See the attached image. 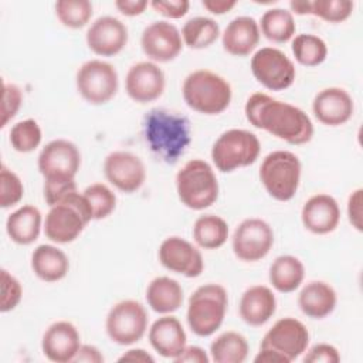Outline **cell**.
I'll return each instance as SVG.
<instances>
[{"instance_id":"obj_39","label":"cell","mask_w":363,"mask_h":363,"mask_svg":"<svg viewBox=\"0 0 363 363\" xmlns=\"http://www.w3.org/2000/svg\"><path fill=\"white\" fill-rule=\"evenodd\" d=\"M353 7L350 0H315L311 1V14L328 23H342L350 17Z\"/></svg>"},{"instance_id":"obj_9","label":"cell","mask_w":363,"mask_h":363,"mask_svg":"<svg viewBox=\"0 0 363 363\" xmlns=\"http://www.w3.org/2000/svg\"><path fill=\"white\" fill-rule=\"evenodd\" d=\"M149 316L145 306L135 299L115 303L105 319L108 337L119 346H130L139 342L147 330Z\"/></svg>"},{"instance_id":"obj_8","label":"cell","mask_w":363,"mask_h":363,"mask_svg":"<svg viewBox=\"0 0 363 363\" xmlns=\"http://www.w3.org/2000/svg\"><path fill=\"white\" fill-rule=\"evenodd\" d=\"M261 143L255 133L247 129H228L223 132L211 147V160L223 173H231L240 167L257 162Z\"/></svg>"},{"instance_id":"obj_19","label":"cell","mask_w":363,"mask_h":363,"mask_svg":"<svg viewBox=\"0 0 363 363\" xmlns=\"http://www.w3.org/2000/svg\"><path fill=\"white\" fill-rule=\"evenodd\" d=\"M128 27L112 16L98 17L88 28L85 40L88 48L99 57H113L128 44Z\"/></svg>"},{"instance_id":"obj_12","label":"cell","mask_w":363,"mask_h":363,"mask_svg":"<svg viewBox=\"0 0 363 363\" xmlns=\"http://www.w3.org/2000/svg\"><path fill=\"white\" fill-rule=\"evenodd\" d=\"M274 245L272 227L262 218L242 220L234 230L231 247L234 255L245 262H257L265 258Z\"/></svg>"},{"instance_id":"obj_25","label":"cell","mask_w":363,"mask_h":363,"mask_svg":"<svg viewBox=\"0 0 363 363\" xmlns=\"http://www.w3.org/2000/svg\"><path fill=\"white\" fill-rule=\"evenodd\" d=\"M277 311V298L271 288L252 285L244 291L238 305L240 318L250 326L265 325Z\"/></svg>"},{"instance_id":"obj_16","label":"cell","mask_w":363,"mask_h":363,"mask_svg":"<svg viewBox=\"0 0 363 363\" xmlns=\"http://www.w3.org/2000/svg\"><path fill=\"white\" fill-rule=\"evenodd\" d=\"M140 45L152 62H169L182 52V33L170 21L157 20L145 27Z\"/></svg>"},{"instance_id":"obj_30","label":"cell","mask_w":363,"mask_h":363,"mask_svg":"<svg viewBox=\"0 0 363 363\" xmlns=\"http://www.w3.org/2000/svg\"><path fill=\"white\" fill-rule=\"evenodd\" d=\"M268 278L274 289L281 294H289L303 282L305 267L298 257L279 255L272 261Z\"/></svg>"},{"instance_id":"obj_37","label":"cell","mask_w":363,"mask_h":363,"mask_svg":"<svg viewBox=\"0 0 363 363\" xmlns=\"http://www.w3.org/2000/svg\"><path fill=\"white\" fill-rule=\"evenodd\" d=\"M9 140L16 152L30 153L40 146L43 132L35 119H24L11 126Z\"/></svg>"},{"instance_id":"obj_5","label":"cell","mask_w":363,"mask_h":363,"mask_svg":"<svg viewBox=\"0 0 363 363\" xmlns=\"http://www.w3.org/2000/svg\"><path fill=\"white\" fill-rule=\"evenodd\" d=\"M176 191L183 206L199 211L217 201L220 187L213 167L203 159H191L176 174Z\"/></svg>"},{"instance_id":"obj_43","label":"cell","mask_w":363,"mask_h":363,"mask_svg":"<svg viewBox=\"0 0 363 363\" xmlns=\"http://www.w3.org/2000/svg\"><path fill=\"white\" fill-rule=\"evenodd\" d=\"M44 200L45 203L52 207L62 201L67 196L71 193L77 191V183L74 180H65V179H58V180H44Z\"/></svg>"},{"instance_id":"obj_24","label":"cell","mask_w":363,"mask_h":363,"mask_svg":"<svg viewBox=\"0 0 363 363\" xmlns=\"http://www.w3.org/2000/svg\"><path fill=\"white\" fill-rule=\"evenodd\" d=\"M259 26L250 16L233 18L221 34L223 48L234 57L250 55L259 43Z\"/></svg>"},{"instance_id":"obj_6","label":"cell","mask_w":363,"mask_h":363,"mask_svg":"<svg viewBox=\"0 0 363 363\" xmlns=\"http://www.w3.org/2000/svg\"><path fill=\"white\" fill-rule=\"evenodd\" d=\"M91 220L92 213L88 201L77 190L50 207L44 221V234L52 242L68 244L81 235Z\"/></svg>"},{"instance_id":"obj_33","label":"cell","mask_w":363,"mask_h":363,"mask_svg":"<svg viewBox=\"0 0 363 363\" xmlns=\"http://www.w3.org/2000/svg\"><path fill=\"white\" fill-rule=\"evenodd\" d=\"M259 33L272 43L284 44L289 41L296 31V24L294 16L285 9H269L267 10L259 21Z\"/></svg>"},{"instance_id":"obj_15","label":"cell","mask_w":363,"mask_h":363,"mask_svg":"<svg viewBox=\"0 0 363 363\" xmlns=\"http://www.w3.org/2000/svg\"><path fill=\"white\" fill-rule=\"evenodd\" d=\"M106 180L123 193L138 191L146 180V167L139 156L126 150H113L104 160Z\"/></svg>"},{"instance_id":"obj_7","label":"cell","mask_w":363,"mask_h":363,"mask_svg":"<svg viewBox=\"0 0 363 363\" xmlns=\"http://www.w3.org/2000/svg\"><path fill=\"white\" fill-rule=\"evenodd\" d=\"M302 164L289 150L268 153L259 166V180L267 193L278 201H289L298 191Z\"/></svg>"},{"instance_id":"obj_44","label":"cell","mask_w":363,"mask_h":363,"mask_svg":"<svg viewBox=\"0 0 363 363\" xmlns=\"http://www.w3.org/2000/svg\"><path fill=\"white\" fill-rule=\"evenodd\" d=\"M149 4L157 14L173 20L184 17L190 9L189 0H152Z\"/></svg>"},{"instance_id":"obj_45","label":"cell","mask_w":363,"mask_h":363,"mask_svg":"<svg viewBox=\"0 0 363 363\" xmlns=\"http://www.w3.org/2000/svg\"><path fill=\"white\" fill-rule=\"evenodd\" d=\"M305 363H339V350L329 343H316L309 350H305Z\"/></svg>"},{"instance_id":"obj_51","label":"cell","mask_w":363,"mask_h":363,"mask_svg":"<svg viewBox=\"0 0 363 363\" xmlns=\"http://www.w3.org/2000/svg\"><path fill=\"white\" fill-rule=\"evenodd\" d=\"M118 362H142V363H147V362H155V357L147 353L145 349H129L126 350L119 359Z\"/></svg>"},{"instance_id":"obj_42","label":"cell","mask_w":363,"mask_h":363,"mask_svg":"<svg viewBox=\"0 0 363 363\" xmlns=\"http://www.w3.org/2000/svg\"><path fill=\"white\" fill-rule=\"evenodd\" d=\"M23 104V92L16 84L3 82V102H1V128L14 119Z\"/></svg>"},{"instance_id":"obj_11","label":"cell","mask_w":363,"mask_h":363,"mask_svg":"<svg viewBox=\"0 0 363 363\" xmlns=\"http://www.w3.org/2000/svg\"><path fill=\"white\" fill-rule=\"evenodd\" d=\"M251 72L254 78L269 91L289 88L296 77L291 58L275 47H262L251 57Z\"/></svg>"},{"instance_id":"obj_1","label":"cell","mask_w":363,"mask_h":363,"mask_svg":"<svg viewBox=\"0 0 363 363\" xmlns=\"http://www.w3.org/2000/svg\"><path fill=\"white\" fill-rule=\"evenodd\" d=\"M244 113L254 128L267 130L289 145H305L313 136V123L305 111L264 92L248 96Z\"/></svg>"},{"instance_id":"obj_10","label":"cell","mask_w":363,"mask_h":363,"mask_svg":"<svg viewBox=\"0 0 363 363\" xmlns=\"http://www.w3.org/2000/svg\"><path fill=\"white\" fill-rule=\"evenodd\" d=\"M75 85L84 101L91 105H104L116 95L119 78L112 64L95 58L78 68Z\"/></svg>"},{"instance_id":"obj_53","label":"cell","mask_w":363,"mask_h":363,"mask_svg":"<svg viewBox=\"0 0 363 363\" xmlns=\"http://www.w3.org/2000/svg\"><path fill=\"white\" fill-rule=\"evenodd\" d=\"M289 9L291 13L305 16L311 14V1L309 0H292L289 1Z\"/></svg>"},{"instance_id":"obj_49","label":"cell","mask_w":363,"mask_h":363,"mask_svg":"<svg viewBox=\"0 0 363 363\" xmlns=\"http://www.w3.org/2000/svg\"><path fill=\"white\" fill-rule=\"evenodd\" d=\"M74 362H86V363H102L104 356L99 349L94 345H81Z\"/></svg>"},{"instance_id":"obj_47","label":"cell","mask_w":363,"mask_h":363,"mask_svg":"<svg viewBox=\"0 0 363 363\" xmlns=\"http://www.w3.org/2000/svg\"><path fill=\"white\" fill-rule=\"evenodd\" d=\"M149 6L147 0H116L115 7L118 11L128 17L140 16Z\"/></svg>"},{"instance_id":"obj_48","label":"cell","mask_w":363,"mask_h":363,"mask_svg":"<svg viewBox=\"0 0 363 363\" xmlns=\"http://www.w3.org/2000/svg\"><path fill=\"white\" fill-rule=\"evenodd\" d=\"M177 363H208L210 357L206 350L200 346H186L179 357L174 359Z\"/></svg>"},{"instance_id":"obj_34","label":"cell","mask_w":363,"mask_h":363,"mask_svg":"<svg viewBox=\"0 0 363 363\" xmlns=\"http://www.w3.org/2000/svg\"><path fill=\"white\" fill-rule=\"evenodd\" d=\"M220 37V26L216 20L204 16L189 18L182 28V40L189 48L203 50L213 45Z\"/></svg>"},{"instance_id":"obj_23","label":"cell","mask_w":363,"mask_h":363,"mask_svg":"<svg viewBox=\"0 0 363 363\" xmlns=\"http://www.w3.org/2000/svg\"><path fill=\"white\" fill-rule=\"evenodd\" d=\"M149 343L162 357L174 360L187 346V336L176 316L163 315L149 328Z\"/></svg>"},{"instance_id":"obj_3","label":"cell","mask_w":363,"mask_h":363,"mask_svg":"<svg viewBox=\"0 0 363 363\" xmlns=\"http://www.w3.org/2000/svg\"><path fill=\"white\" fill-rule=\"evenodd\" d=\"M182 92L186 105L203 115H218L224 112L233 98L230 82L210 69L190 72L183 81Z\"/></svg>"},{"instance_id":"obj_41","label":"cell","mask_w":363,"mask_h":363,"mask_svg":"<svg viewBox=\"0 0 363 363\" xmlns=\"http://www.w3.org/2000/svg\"><path fill=\"white\" fill-rule=\"evenodd\" d=\"M23 286L20 281L11 275L7 269H1V299H0V311L9 312L13 311L21 301Z\"/></svg>"},{"instance_id":"obj_36","label":"cell","mask_w":363,"mask_h":363,"mask_svg":"<svg viewBox=\"0 0 363 363\" xmlns=\"http://www.w3.org/2000/svg\"><path fill=\"white\" fill-rule=\"evenodd\" d=\"M54 9L60 23L74 30L85 27L94 14V6L89 0H58Z\"/></svg>"},{"instance_id":"obj_20","label":"cell","mask_w":363,"mask_h":363,"mask_svg":"<svg viewBox=\"0 0 363 363\" xmlns=\"http://www.w3.org/2000/svg\"><path fill=\"white\" fill-rule=\"evenodd\" d=\"M81 345L78 329L68 320H57L51 323L41 339L43 354L54 363L74 362Z\"/></svg>"},{"instance_id":"obj_18","label":"cell","mask_w":363,"mask_h":363,"mask_svg":"<svg viewBox=\"0 0 363 363\" xmlns=\"http://www.w3.org/2000/svg\"><path fill=\"white\" fill-rule=\"evenodd\" d=\"M166 77L163 69L152 61L133 64L125 78L128 96L138 104H147L159 99L164 92Z\"/></svg>"},{"instance_id":"obj_35","label":"cell","mask_w":363,"mask_h":363,"mask_svg":"<svg viewBox=\"0 0 363 363\" xmlns=\"http://www.w3.org/2000/svg\"><path fill=\"white\" fill-rule=\"evenodd\" d=\"M292 54L303 67H318L328 57L326 43L315 34H298L292 40Z\"/></svg>"},{"instance_id":"obj_32","label":"cell","mask_w":363,"mask_h":363,"mask_svg":"<svg viewBox=\"0 0 363 363\" xmlns=\"http://www.w3.org/2000/svg\"><path fill=\"white\" fill-rule=\"evenodd\" d=\"M193 238L200 248L217 250L228 238V224L220 216L203 214L193 224Z\"/></svg>"},{"instance_id":"obj_38","label":"cell","mask_w":363,"mask_h":363,"mask_svg":"<svg viewBox=\"0 0 363 363\" xmlns=\"http://www.w3.org/2000/svg\"><path fill=\"white\" fill-rule=\"evenodd\" d=\"M92 213V220H104L116 207L115 193L104 183H94L82 191Z\"/></svg>"},{"instance_id":"obj_14","label":"cell","mask_w":363,"mask_h":363,"mask_svg":"<svg viewBox=\"0 0 363 363\" xmlns=\"http://www.w3.org/2000/svg\"><path fill=\"white\" fill-rule=\"evenodd\" d=\"M309 345L306 326L291 316L278 319L264 335L259 347H267L282 354L288 363L305 353Z\"/></svg>"},{"instance_id":"obj_40","label":"cell","mask_w":363,"mask_h":363,"mask_svg":"<svg viewBox=\"0 0 363 363\" xmlns=\"http://www.w3.org/2000/svg\"><path fill=\"white\" fill-rule=\"evenodd\" d=\"M24 196V186L21 179L9 169L6 164H1L0 169V207L9 208L20 203Z\"/></svg>"},{"instance_id":"obj_2","label":"cell","mask_w":363,"mask_h":363,"mask_svg":"<svg viewBox=\"0 0 363 363\" xmlns=\"http://www.w3.org/2000/svg\"><path fill=\"white\" fill-rule=\"evenodd\" d=\"M142 133L150 152L167 164H174L191 142L187 116L155 108L142 121Z\"/></svg>"},{"instance_id":"obj_22","label":"cell","mask_w":363,"mask_h":363,"mask_svg":"<svg viewBox=\"0 0 363 363\" xmlns=\"http://www.w3.org/2000/svg\"><path fill=\"white\" fill-rule=\"evenodd\" d=\"M301 220L303 227L312 234L325 235L337 228L340 207L333 196L318 193L305 201L301 210Z\"/></svg>"},{"instance_id":"obj_29","label":"cell","mask_w":363,"mask_h":363,"mask_svg":"<svg viewBox=\"0 0 363 363\" xmlns=\"http://www.w3.org/2000/svg\"><path fill=\"white\" fill-rule=\"evenodd\" d=\"M41 211L30 204L21 206L9 214L6 220V231L10 240L18 245L33 244L41 231Z\"/></svg>"},{"instance_id":"obj_17","label":"cell","mask_w":363,"mask_h":363,"mask_svg":"<svg viewBox=\"0 0 363 363\" xmlns=\"http://www.w3.org/2000/svg\"><path fill=\"white\" fill-rule=\"evenodd\" d=\"M157 257L166 269L187 278H196L201 275L204 269V261L200 250L179 235L164 238L159 247Z\"/></svg>"},{"instance_id":"obj_31","label":"cell","mask_w":363,"mask_h":363,"mask_svg":"<svg viewBox=\"0 0 363 363\" xmlns=\"http://www.w3.org/2000/svg\"><path fill=\"white\" fill-rule=\"evenodd\" d=\"M250 352L247 339L234 330L218 335L210 345V360L216 363H242Z\"/></svg>"},{"instance_id":"obj_28","label":"cell","mask_w":363,"mask_h":363,"mask_svg":"<svg viewBox=\"0 0 363 363\" xmlns=\"http://www.w3.org/2000/svg\"><path fill=\"white\" fill-rule=\"evenodd\" d=\"M145 296L153 312L169 315L182 306L184 292L179 281L170 277H156L147 284Z\"/></svg>"},{"instance_id":"obj_46","label":"cell","mask_w":363,"mask_h":363,"mask_svg":"<svg viewBox=\"0 0 363 363\" xmlns=\"http://www.w3.org/2000/svg\"><path fill=\"white\" fill-rule=\"evenodd\" d=\"M362 193H363L362 189H356L353 193H350V196L347 199V218H349V223L352 224V227L356 228L357 231L363 230V223H362L363 197H362Z\"/></svg>"},{"instance_id":"obj_27","label":"cell","mask_w":363,"mask_h":363,"mask_svg":"<svg viewBox=\"0 0 363 363\" xmlns=\"http://www.w3.org/2000/svg\"><path fill=\"white\" fill-rule=\"evenodd\" d=\"M31 269L41 281L57 282L67 277L69 259L58 247L41 244L31 254Z\"/></svg>"},{"instance_id":"obj_13","label":"cell","mask_w":363,"mask_h":363,"mask_svg":"<svg viewBox=\"0 0 363 363\" xmlns=\"http://www.w3.org/2000/svg\"><path fill=\"white\" fill-rule=\"evenodd\" d=\"M37 166L44 180H74L81 167V152L68 139H54L41 149Z\"/></svg>"},{"instance_id":"obj_21","label":"cell","mask_w":363,"mask_h":363,"mask_svg":"<svg viewBox=\"0 0 363 363\" xmlns=\"http://www.w3.org/2000/svg\"><path fill=\"white\" fill-rule=\"evenodd\" d=\"M312 112L320 123L326 126H340L353 116L354 102L346 89L329 86L315 95Z\"/></svg>"},{"instance_id":"obj_26","label":"cell","mask_w":363,"mask_h":363,"mask_svg":"<svg viewBox=\"0 0 363 363\" xmlns=\"http://www.w3.org/2000/svg\"><path fill=\"white\" fill-rule=\"evenodd\" d=\"M336 303V291L325 281L308 282L298 295L299 309L311 319H323L329 316L335 311Z\"/></svg>"},{"instance_id":"obj_50","label":"cell","mask_w":363,"mask_h":363,"mask_svg":"<svg viewBox=\"0 0 363 363\" xmlns=\"http://www.w3.org/2000/svg\"><path fill=\"white\" fill-rule=\"evenodd\" d=\"M201 4L211 14L221 16L233 10L237 6V1L235 0H203Z\"/></svg>"},{"instance_id":"obj_52","label":"cell","mask_w":363,"mask_h":363,"mask_svg":"<svg viewBox=\"0 0 363 363\" xmlns=\"http://www.w3.org/2000/svg\"><path fill=\"white\" fill-rule=\"evenodd\" d=\"M255 363H288V360L278 352L267 347H259V352L254 357Z\"/></svg>"},{"instance_id":"obj_4","label":"cell","mask_w":363,"mask_h":363,"mask_svg":"<svg viewBox=\"0 0 363 363\" xmlns=\"http://www.w3.org/2000/svg\"><path fill=\"white\" fill-rule=\"evenodd\" d=\"M228 306L227 289L220 284H204L189 298L186 319L200 337L211 336L224 322Z\"/></svg>"}]
</instances>
